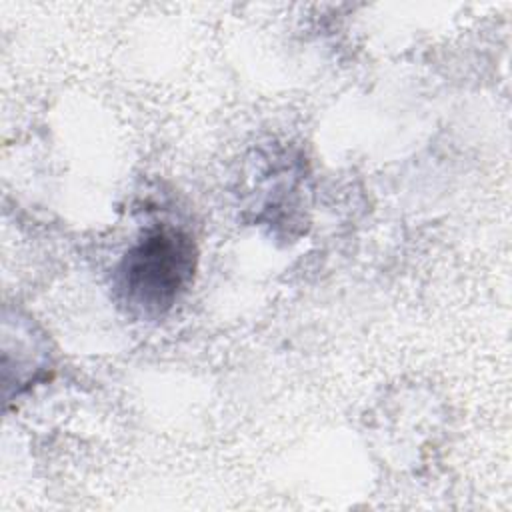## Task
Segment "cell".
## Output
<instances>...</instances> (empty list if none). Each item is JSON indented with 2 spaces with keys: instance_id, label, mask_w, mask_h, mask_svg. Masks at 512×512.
<instances>
[{
  "instance_id": "1",
  "label": "cell",
  "mask_w": 512,
  "mask_h": 512,
  "mask_svg": "<svg viewBox=\"0 0 512 512\" xmlns=\"http://www.w3.org/2000/svg\"><path fill=\"white\" fill-rule=\"evenodd\" d=\"M196 248L188 234L160 228L134 244L118 266L116 288L136 316L158 318L172 308L192 280Z\"/></svg>"
}]
</instances>
